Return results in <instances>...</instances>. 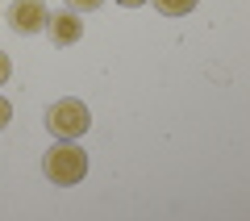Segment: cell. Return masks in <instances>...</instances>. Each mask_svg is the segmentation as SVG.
Returning a JSON list of instances; mask_svg holds the SVG:
<instances>
[{
    "label": "cell",
    "instance_id": "8",
    "mask_svg": "<svg viewBox=\"0 0 250 221\" xmlns=\"http://www.w3.org/2000/svg\"><path fill=\"white\" fill-rule=\"evenodd\" d=\"M13 121V105H9V96H0V130Z\"/></svg>",
    "mask_w": 250,
    "mask_h": 221
},
{
    "label": "cell",
    "instance_id": "5",
    "mask_svg": "<svg viewBox=\"0 0 250 221\" xmlns=\"http://www.w3.org/2000/svg\"><path fill=\"white\" fill-rule=\"evenodd\" d=\"M196 4H200V0H154V9H159L163 17H188Z\"/></svg>",
    "mask_w": 250,
    "mask_h": 221
},
{
    "label": "cell",
    "instance_id": "7",
    "mask_svg": "<svg viewBox=\"0 0 250 221\" xmlns=\"http://www.w3.org/2000/svg\"><path fill=\"white\" fill-rule=\"evenodd\" d=\"M9 80H13V59H9L4 50H0V88H4Z\"/></svg>",
    "mask_w": 250,
    "mask_h": 221
},
{
    "label": "cell",
    "instance_id": "10",
    "mask_svg": "<svg viewBox=\"0 0 250 221\" xmlns=\"http://www.w3.org/2000/svg\"><path fill=\"white\" fill-rule=\"evenodd\" d=\"M0 13H4V4H0Z\"/></svg>",
    "mask_w": 250,
    "mask_h": 221
},
{
    "label": "cell",
    "instance_id": "1",
    "mask_svg": "<svg viewBox=\"0 0 250 221\" xmlns=\"http://www.w3.org/2000/svg\"><path fill=\"white\" fill-rule=\"evenodd\" d=\"M42 176L50 179L54 188H75V184H83V176H88V151L75 146L71 138H59L50 151L42 155Z\"/></svg>",
    "mask_w": 250,
    "mask_h": 221
},
{
    "label": "cell",
    "instance_id": "9",
    "mask_svg": "<svg viewBox=\"0 0 250 221\" xmlns=\"http://www.w3.org/2000/svg\"><path fill=\"white\" fill-rule=\"evenodd\" d=\"M121 9H142V4H150V0H117Z\"/></svg>",
    "mask_w": 250,
    "mask_h": 221
},
{
    "label": "cell",
    "instance_id": "2",
    "mask_svg": "<svg viewBox=\"0 0 250 221\" xmlns=\"http://www.w3.org/2000/svg\"><path fill=\"white\" fill-rule=\"evenodd\" d=\"M46 130L54 133V138H83V133L92 130V109L83 105L80 96H62L54 100L50 109H46Z\"/></svg>",
    "mask_w": 250,
    "mask_h": 221
},
{
    "label": "cell",
    "instance_id": "6",
    "mask_svg": "<svg viewBox=\"0 0 250 221\" xmlns=\"http://www.w3.org/2000/svg\"><path fill=\"white\" fill-rule=\"evenodd\" d=\"M100 4H104V0H67V9H71V13H80V17H83V13H96Z\"/></svg>",
    "mask_w": 250,
    "mask_h": 221
},
{
    "label": "cell",
    "instance_id": "4",
    "mask_svg": "<svg viewBox=\"0 0 250 221\" xmlns=\"http://www.w3.org/2000/svg\"><path fill=\"white\" fill-rule=\"evenodd\" d=\"M46 34H50L54 46H75V42H83V17L71 13V9L50 13V17H46Z\"/></svg>",
    "mask_w": 250,
    "mask_h": 221
},
{
    "label": "cell",
    "instance_id": "3",
    "mask_svg": "<svg viewBox=\"0 0 250 221\" xmlns=\"http://www.w3.org/2000/svg\"><path fill=\"white\" fill-rule=\"evenodd\" d=\"M4 17H9L13 34L34 38V34H46V17H50V9H46L42 0H13L9 9H4Z\"/></svg>",
    "mask_w": 250,
    "mask_h": 221
}]
</instances>
